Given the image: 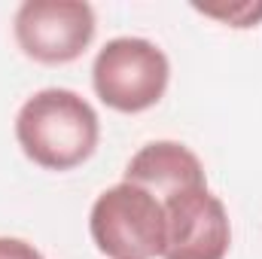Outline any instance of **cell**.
I'll list each match as a JSON object with an SVG mask.
<instances>
[{
  "mask_svg": "<svg viewBox=\"0 0 262 259\" xmlns=\"http://www.w3.org/2000/svg\"><path fill=\"white\" fill-rule=\"evenodd\" d=\"M168 82V55L143 37H116L104 43L92 64L95 95L116 113H143L156 107L165 98Z\"/></svg>",
  "mask_w": 262,
  "mask_h": 259,
  "instance_id": "cell-3",
  "label": "cell"
},
{
  "mask_svg": "<svg viewBox=\"0 0 262 259\" xmlns=\"http://www.w3.org/2000/svg\"><path fill=\"white\" fill-rule=\"evenodd\" d=\"M0 259H43V253L34 244H28L25 238L0 235Z\"/></svg>",
  "mask_w": 262,
  "mask_h": 259,
  "instance_id": "cell-8",
  "label": "cell"
},
{
  "mask_svg": "<svg viewBox=\"0 0 262 259\" xmlns=\"http://www.w3.org/2000/svg\"><path fill=\"white\" fill-rule=\"evenodd\" d=\"M165 250L162 259H226L232 247V223L226 204L210 186H189L162 201Z\"/></svg>",
  "mask_w": 262,
  "mask_h": 259,
  "instance_id": "cell-5",
  "label": "cell"
},
{
  "mask_svg": "<svg viewBox=\"0 0 262 259\" xmlns=\"http://www.w3.org/2000/svg\"><path fill=\"white\" fill-rule=\"evenodd\" d=\"M192 9L216 18L229 28H256L262 21V0H241V3H192Z\"/></svg>",
  "mask_w": 262,
  "mask_h": 259,
  "instance_id": "cell-7",
  "label": "cell"
},
{
  "mask_svg": "<svg viewBox=\"0 0 262 259\" xmlns=\"http://www.w3.org/2000/svg\"><path fill=\"white\" fill-rule=\"evenodd\" d=\"M98 18L82 0H25L15 9L12 34L37 64H70L95 40Z\"/></svg>",
  "mask_w": 262,
  "mask_h": 259,
  "instance_id": "cell-4",
  "label": "cell"
},
{
  "mask_svg": "<svg viewBox=\"0 0 262 259\" xmlns=\"http://www.w3.org/2000/svg\"><path fill=\"white\" fill-rule=\"evenodd\" d=\"M89 232L107 259H156L165 250V207L152 192L122 180L95 198Z\"/></svg>",
  "mask_w": 262,
  "mask_h": 259,
  "instance_id": "cell-2",
  "label": "cell"
},
{
  "mask_svg": "<svg viewBox=\"0 0 262 259\" xmlns=\"http://www.w3.org/2000/svg\"><path fill=\"white\" fill-rule=\"evenodd\" d=\"M15 137L34 165L46 171H70L98 149L101 119L82 95L70 89H40L21 104Z\"/></svg>",
  "mask_w": 262,
  "mask_h": 259,
  "instance_id": "cell-1",
  "label": "cell"
},
{
  "mask_svg": "<svg viewBox=\"0 0 262 259\" xmlns=\"http://www.w3.org/2000/svg\"><path fill=\"white\" fill-rule=\"evenodd\" d=\"M125 183H134L146 192H152L159 201L183 192L189 186H204L207 174L204 165L186 143L177 140H152L140 146L131 162L125 165Z\"/></svg>",
  "mask_w": 262,
  "mask_h": 259,
  "instance_id": "cell-6",
  "label": "cell"
}]
</instances>
